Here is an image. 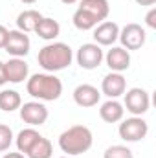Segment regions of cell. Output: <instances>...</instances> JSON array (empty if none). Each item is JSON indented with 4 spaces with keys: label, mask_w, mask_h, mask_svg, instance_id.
Segmentation results:
<instances>
[{
    "label": "cell",
    "mask_w": 156,
    "mask_h": 158,
    "mask_svg": "<svg viewBox=\"0 0 156 158\" xmlns=\"http://www.w3.org/2000/svg\"><path fill=\"white\" fill-rule=\"evenodd\" d=\"M72 59H74V52L64 42L46 44L44 48L39 50V55H37V61L42 66V70H46L50 74L68 68L72 64Z\"/></svg>",
    "instance_id": "cell-1"
},
{
    "label": "cell",
    "mask_w": 156,
    "mask_h": 158,
    "mask_svg": "<svg viewBox=\"0 0 156 158\" xmlns=\"http://www.w3.org/2000/svg\"><path fill=\"white\" fill-rule=\"evenodd\" d=\"M26 90L39 101H55L63 94V81L50 72L33 74L26 83Z\"/></svg>",
    "instance_id": "cell-2"
},
{
    "label": "cell",
    "mask_w": 156,
    "mask_h": 158,
    "mask_svg": "<svg viewBox=\"0 0 156 158\" xmlns=\"http://www.w3.org/2000/svg\"><path fill=\"white\" fill-rule=\"evenodd\" d=\"M94 143L92 131L84 125H72L59 136V147L68 156H77L86 153Z\"/></svg>",
    "instance_id": "cell-3"
},
{
    "label": "cell",
    "mask_w": 156,
    "mask_h": 158,
    "mask_svg": "<svg viewBox=\"0 0 156 158\" xmlns=\"http://www.w3.org/2000/svg\"><path fill=\"white\" fill-rule=\"evenodd\" d=\"M117 132H119V138L125 142H140L147 136L149 123L142 116H132V118H127L119 123Z\"/></svg>",
    "instance_id": "cell-4"
},
{
    "label": "cell",
    "mask_w": 156,
    "mask_h": 158,
    "mask_svg": "<svg viewBox=\"0 0 156 158\" xmlns=\"http://www.w3.org/2000/svg\"><path fill=\"white\" fill-rule=\"evenodd\" d=\"M151 107V98L145 88L134 86L130 90H125V109L132 116H142L149 110Z\"/></svg>",
    "instance_id": "cell-5"
},
{
    "label": "cell",
    "mask_w": 156,
    "mask_h": 158,
    "mask_svg": "<svg viewBox=\"0 0 156 158\" xmlns=\"http://www.w3.org/2000/svg\"><path fill=\"white\" fill-rule=\"evenodd\" d=\"M76 59H77V64L83 70H96L103 63L105 55H103V50H101L99 44L86 42V44H81V48L77 50Z\"/></svg>",
    "instance_id": "cell-6"
},
{
    "label": "cell",
    "mask_w": 156,
    "mask_h": 158,
    "mask_svg": "<svg viewBox=\"0 0 156 158\" xmlns=\"http://www.w3.org/2000/svg\"><path fill=\"white\" fill-rule=\"evenodd\" d=\"M119 42H121V48H125L127 52L130 50H140L143 44H145V39H147V33L145 30L136 24V22H130L127 26H123L119 30Z\"/></svg>",
    "instance_id": "cell-7"
},
{
    "label": "cell",
    "mask_w": 156,
    "mask_h": 158,
    "mask_svg": "<svg viewBox=\"0 0 156 158\" xmlns=\"http://www.w3.org/2000/svg\"><path fill=\"white\" fill-rule=\"evenodd\" d=\"M30 46H31V40L28 37V33H24L20 30H11L7 33L4 50L13 57H24V55H28Z\"/></svg>",
    "instance_id": "cell-8"
},
{
    "label": "cell",
    "mask_w": 156,
    "mask_h": 158,
    "mask_svg": "<svg viewBox=\"0 0 156 158\" xmlns=\"http://www.w3.org/2000/svg\"><path fill=\"white\" fill-rule=\"evenodd\" d=\"M18 110H20L22 121L31 127H39L42 123H46V119H48V109L40 101H28V103L20 105Z\"/></svg>",
    "instance_id": "cell-9"
},
{
    "label": "cell",
    "mask_w": 156,
    "mask_h": 158,
    "mask_svg": "<svg viewBox=\"0 0 156 158\" xmlns=\"http://www.w3.org/2000/svg\"><path fill=\"white\" fill-rule=\"evenodd\" d=\"M119 37V26L112 20H103L94 28V40L99 46H112Z\"/></svg>",
    "instance_id": "cell-10"
},
{
    "label": "cell",
    "mask_w": 156,
    "mask_h": 158,
    "mask_svg": "<svg viewBox=\"0 0 156 158\" xmlns=\"http://www.w3.org/2000/svg\"><path fill=\"white\" fill-rule=\"evenodd\" d=\"M105 61H107V66H109L112 72L121 74V72L129 70V66H130V53H129L125 48H121V46H112V48L107 52Z\"/></svg>",
    "instance_id": "cell-11"
},
{
    "label": "cell",
    "mask_w": 156,
    "mask_h": 158,
    "mask_svg": "<svg viewBox=\"0 0 156 158\" xmlns=\"http://www.w3.org/2000/svg\"><path fill=\"white\" fill-rule=\"evenodd\" d=\"M125 90H127V81H125V77L121 74H117V72L107 74L103 77V81H101V92L105 96H109L110 99L119 98L121 94H125Z\"/></svg>",
    "instance_id": "cell-12"
},
{
    "label": "cell",
    "mask_w": 156,
    "mask_h": 158,
    "mask_svg": "<svg viewBox=\"0 0 156 158\" xmlns=\"http://www.w3.org/2000/svg\"><path fill=\"white\" fill-rule=\"evenodd\" d=\"M99 98H101V92L94 86V85H88V83H83L76 86L74 90V101L77 103L79 107H96L99 103Z\"/></svg>",
    "instance_id": "cell-13"
},
{
    "label": "cell",
    "mask_w": 156,
    "mask_h": 158,
    "mask_svg": "<svg viewBox=\"0 0 156 158\" xmlns=\"http://www.w3.org/2000/svg\"><path fill=\"white\" fill-rule=\"evenodd\" d=\"M4 68H6V79L9 83H22L28 79V63L22 59V57H13L9 59L7 63H4Z\"/></svg>",
    "instance_id": "cell-14"
},
{
    "label": "cell",
    "mask_w": 156,
    "mask_h": 158,
    "mask_svg": "<svg viewBox=\"0 0 156 158\" xmlns=\"http://www.w3.org/2000/svg\"><path fill=\"white\" fill-rule=\"evenodd\" d=\"M123 114H125V109H123V105L119 101H116V99L105 101L101 105V109H99V116H101L103 121H107V123H117V121H121L123 119Z\"/></svg>",
    "instance_id": "cell-15"
},
{
    "label": "cell",
    "mask_w": 156,
    "mask_h": 158,
    "mask_svg": "<svg viewBox=\"0 0 156 158\" xmlns=\"http://www.w3.org/2000/svg\"><path fill=\"white\" fill-rule=\"evenodd\" d=\"M81 9L88 11L90 15H94L99 22L107 20L109 13H110V6H109V0H81Z\"/></svg>",
    "instance_id": "cell-16"
},
{
    "label": "cell",
    "mask_w": 156,
    "mask_h": 158,
    "mask_svg": "<svg viewBox=\"0 0 156 158\" xmlns=\"http://www.w3.org/2000/svg\"><path fill=\"white\" fill-rule=\"evenodd\" d=\"M40 19H42V15L37 9H26V11L18 13V17H17V30L24 31V33L35 31V28L40 22Z\"/></svg>",
    "instance_id": "cell-17"
},
{
    "label": "cell",
    "mask_w": 156,
    "mask_h": 158,
    "mask_svg": "<svg viewBox=\"0 0 156 158\" xmlns=\"http://www.w3.org/2000/svg\"><path fill=\"white\" fill-rule=\"evenodd\" d=\"M35 33L44 40H53V39L59 37L61 26H59L57 20H53V19H50V17H42L40 22L37 24V28H35Z\"/></svg>",
    "instance_id": "cell-18"
},
{
    "label": "cell",
    "mask_w": 156,
    "mask_h": 158,
    "mask_svg": "<svg viewBox=\"0 0 156 158\" xmlns=\"http://www.w3.org/2000/svg\"><path fill=\"white\" fill-rule=\"evenodd\" d=\"M42 134H39L33 127H28V129H22L18 134H17V149H18V153H28L30 149H31V145L39 140Z\"/></svg>",
    "instance_id": "cell-19"
},
{
    "label": "cell",
    "mask_w": 156,
    "mask_h": 158,
    "mask_svg": "<svg viewBox=\"0 0 156 158\" xmlns=\"http://www.w3.org/2000/svg\"><path fill=\"white\" fill-rule=\"evenodd\" d=\"M20 105H22V98L17 90H2L0 92V110L13 112V110L20 109Z\"/></svg>",
    "instance_id": "cell-20"
},
{
    "label": "cell",
    "mask_w": 156,
    "mask_h": 158,
    "mask_svg": "<svg viewBox=\"0 0 156 158\" xmlns=\"http://www.w3.org/2000/svg\"><path fill=\"white\" fill-rule=\"evenodd\" d=\"M72 20H74V26H76L77 30H81V31L94 30V28L99 24V20H97L94 15H90L88 11H84V9H81V7H77V11L74 13Z\"/></svg>",
    "instance_id": "cell-21"
},
{
    "label": "cell",
    "mask_w": 156,
    "mask_h": 158,
    "mask_svg": "<svg viewBox=\"0 0 156 158\" xmlns=\"http://www.w3.org/2000/svg\"><path fill=\"white\" fill-rule=\"evenodd\" d=\"M53 155V147H51V142L44 136H40L39 140L31 145V149L26 153L28 158H51Z\"/></svg>",
    "instance_id": "cell-22"
},
{
    "label": "cell",
    "mask_w": 156,
    "mask_h": 158,
    "mask_svg": "<svg viewBox=\"0 0 156 158\" xmlns=\"http://www.w3.org/2000/svg\"><path fill=\"white\" fill-rule=\"evenodd\" d=\"M103 158H134V155L127 145H110L103 153Z\"/></svg>",
    "instance_id": "cell-23"
},
{
    "label": "cell",
    "mask_w": 156,
    "mask_h": 158,
    "mask_svg": "<svg viewBox=\"0 0 156 158\" xmlns=\"http://www.w3.org/2000/svg\"><path fill=\"white\" fill-rule=\"evenodd\" d=\"M11 143H13V131L7 125L0 123V153L7 151L11 147Z\"/></svg>",
    "instance_id": "cell-24"
},
{
    "label": "cell",
    "mask_w": 156,
    "mask_h": 158,
    "mask_svg": "<svg viewBox=\"0 0 156 158\" xmlns=\"http://www.w3.org/2000/svg\"><path fill=\"white\" fill-rule=\"evenodd\" d=\"M145 24H147L149 28L156 30V7H151L149 13L145 15Z\"/></svg>",
    "instance_id": "cell-25"
},
{
    "label": "cell",
    "mask_w": 156,
    "mask_h": 158,
    "mask_svg": "<svg viewBox=\"0 0 156 158\" xmlns=\"http://www.w3.org/2000/svg\"><path fill=\"white\" fill-rule=\"evenodd\" d=\"M7 33H9V30H7L6 26H2V24H0V48H4L6 39H7Z\"/></svg>",
    "instance_id": "cell-26"
},
{
    "label": "cell",
    "mask_w": 156,
    "mask_h": 158,
    "mask_svg": "<svg viewBox=\"0 0 156 158\" xmlns=\"http://www.w3.org/2000/svg\"><path fill=\"white\" fill-rule=\"evenodd\" d=\"M6 83H7V79H6V68H4V63L0 61V86L6 85Z\"/></svg>",
    "instance_id": "cell-27"
},
{
    "label": "cell",
    "mask_w": 156,
    "mask_h": 158,
    "mask_svg": "<svg viewBox=\"0 0 156 158\" xmlns=\"http://www.w3.org/2000/svg\"><path fill=\"white\" fill-rule=\"evenodd\" d=\"M4 158H26L22 153H6Z\"/></svg>",
    "instance_id": "cell-28"
},
{
    "label": "cell",
    "mask_w": 156,
    "mask_h": 158,
    "mask_svg": "<svg viewBox=\"0 0 156 158\" xmlns=\"http://www.w3.org/2000/svg\"><path fill=\"white\" fill-rule=\"evenodd\" d=\"M136 4H140V6H154L156 0H136Z\"/></svg>",
    "instance_id": "cell-29"
},
{
    "label": "cell",
    "mask_w": 156,
    "mask_h": 158,
    "mask_svg": "<svg viewBox=\"0 0 156 158\" xmlns=\"http://www.w3.org/2000/svg\"><path fill=\"white\" fill-rule=\"evenodd\" d=\"M61 2H63V4H68V6H70V4H76V2H79V0H61Z\"/></svg>",
    "instance_id": "cell-30"
},
{
    "label": "cell",
    "mask_w": 156,
    "mask_h": 158,
    "mask_svg": "<svg viewBox=\"0 0 156 158\" xmlns=\"http://www.w3.org/2000/svg\"><path fill=\"white\" fill-rule=\"evenodd\" d=\"M20 2H22V4H35L37 0H20Z\"/></svg>",
    "instance_id": "cell-31"
},
{
    "label": "cell",
    "mask_w": 156,
    "mask_h": 158,
    "mask_svg": "<svg viewBox=\"0 0 156 158\" xmlns=\"http://www.w3.org/2000/svg\"><path fill=\"white\" fill-rule=\"evenodd\" d=\"M59 158H68V156H59Z\"/></svg>",
    "instance_id": "cell-32"
}]
</instances>
